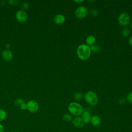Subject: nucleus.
I'll return each mask as SVG.
<instances>
[{"label": "nucleus", "mask_w": 132, "mask_h": 132, "mask_svg": "<svg viewBox=\"0 0 132 132\" xmlns=\"http://www.w3.org/2000/svg\"><path fill=\"white\" fill-rule=\"evenodd\" d=\"M76 53L79 59L86 60L90 57L91 51L89 46L86 44H81L78 46Z\"/></svg>", "instance_id": "f257e3e1"}, {"label": "nucleus", "mask_w": 132, "mask_h": 132, "mask_svg": "<svg viewBox=\"0 0 132 132\" xmlns=\"http://www.w3.org/2000/svg\"><path fill=\"white\" fill-rule=\"evenodd\" d=\"M130 16L126 12L121 13L118 18L119 24L123 27H126L130 23Z\"/></svg>", "instance_id": "20e7f679"}, {"label": "nucleus", "mask_w": 132, "mask_h": 132, "mask_svg": "<svg viewBox=\"0 0 132 132\" xmlns=\"http://www.w3.org/2000/svg\"><path fill=\"white\" fill-rule=\"evenodd\" d=\"M74 2L76 3H82L84 2L83 0H79V1H74Z\"/></svg>", "instance_id": "bb28decb"}, {"label": "nucleus", "mask_w": 132, "mask_h": 132, "mask_svg": "<svg viewBox=\"0 0 132 132\" xmlns=\"http://www.w3.org/2000/svg\"><path fill=\"white\" fill-rule=\"evenodd\" d=\"M126 100L130 104H132V92L129 93L126 97Z\"/></svg>", "instance_id": "412c9836"}, {"label": "nucleus", "mask_w": 132, "mask_h": 132, "mask_svg": "<svg viewBox=\"0 0 132 132\" xmlns=\"http://www.w3.org/2000/svg\"><path fill=\"white\" fill-rule=\"evenodd\" d=\"M128 44H129L130 46H132V36L129 38L128 40Z\"/></svg>", "instance_id": "a878e982"}, {"label": "nucleus", "mask_w": 132, "mask_h": 132, "mask_svg": "<svg viewBox=\"0 0 132 132\" xmlns=\"http://www.w3.org/2000/svg\"><path fill=\"white\" fill-rule=\"evenodd\" d=\"M22 110H27V105H26V103H24L23 104H22L20 107H19Z\"/></svg>", "instance_id": "5701e85b"}, {"label": "nucleus", "mask_w": 132, "mask_h": 132, "mask_svg": "<svg viewBox=\"0 0 132 132\" xmlns=\"http://www.w3.org/2000/svg\"><path fill=\"white\" fill-rule=\"evenodd\" d=\"M90 49L91 52H94V53H96V52H98L100 51V47L97 45H93L90 46Z\"/></svg>", "instance_id": "6ab92c4d"}, {"label": "nucleus", "mask_w": 132, "mask_h": 132, "mask_svg": "<svg viewBox=\"0 0 132 132\" xmlns=\"http://www.w3.org/2000/svg\"><path fill=\"white\" fill-rule=\"evenodd\" d=\"M28 7V4L27 3V2H25L23 4V5H22V8H23V10L24 9H27V8Z\"/></svg>", "instance_id": "b1692460"}, {"label": "nucleus", "mask_w": 132, "mask_h": 132, "mask_svg": "<svg viewBox=\"0 0 132 132\" xmlns=\"http://www.w3.org/2000/svg\"><path fill=\"white\" fill-rule=\"evenodd\" d=\"M7 117V113L6 111L3 109H0V123L6 119Z\"/></svg>", "instance_id": "2eb2a0df"}, {"label": "nucleus", "mask_w": 132, "mask_h": 132, "mask_svg": "<svg viewBox=\"0 0 132 132\" xmlns=\"http://www.w3.org/2000/svg\"><path fill=\"white\" fill-rule=\"evenodd\" d=\"M4 130V127L3 125L0 123V132H3Z\"/></svg>", "instance_id": "393cba45"}, {"label": "nucleus", "mask_w": 132, "mask_h": 132, "mask_svg": "<svg viewBox=\"0 0 132 132\" xmlns=\"http://www.w3.org/2000/svg\"><path fill=\"white\" fill-rule=\"evenodd\" d=\"M90 14L92 16H96L98 14V11L95 9H92L90 11Z\"/></svg>", "instance_id": "aec40b11"}, {"label": "nucleus", "mask_w": 132, "mask_h": 132, "mask_svg": "<svg viewBox=\"0 0 132 132\" xmlns=\"http://www.w3.org/2000/svg\"><path fill=\"white\" fill-rule=\"evenodd\" d=\"M27 18V14L24 10H19L15 13V19L20 23L25 22Z\"/></svg>", "instance_id": "0eeeda50"}, {"label": "nucleus", "mask_w": 132, "mask_h": 132, "mask_svg": "<svg viewBox=\"0 0 132 132\" xmlns=\"http://www.w3.org/2000/svg\"><path fill=\"white\" fill-rule=\"evenodd\" d=\"M10 5H17V4L19 3L18 1H14V0H10L8 1V2Z\"/></svg>", "instance_id": "4be33fe9"}, {"label": "nucleus", "mask_w": 132, "mask_h": 132, "mask_svg": "<svg viewBox=\"0 0 132 132\" xmlns=\"http://www.w3.org/2000/svg\"><path fill=\"white\" fill-rule=\"evenodd\" d=\"M83 96H83V94L82 93L77 92H76L74 94V99L75 101H80L82 98Z\"/></svg>", "instance_id": "f3484780"}, {"label": "nucleus", "mask_w": 132, "mask_h": 132, "mask_svg": "<svg viewBox=\"0 0 132 132\" xmlns=\"http://www.w3.org/2000/svg\"><path fill=\"white\" fill-rule=\"evenodd\" d=\"M130 31L129 29L126 27H124L121 30V35L123 37H127L130 34Z\"/></svg>", "instance_id": "4468645a"}, {"label": "nucleus", "mask_w": 132, "mask_h": 132, "mask_svg": "<svg viewBox=\"0 0 132 132\" xmlns=\"http://www.w3.org/2000/svg\"><path fill=\"white\" fill-rule=\"evenodd\" d=\"M72 123L74 126L77 128H81L84 126V123L80 117H76L72 119Z\"/></svg>", "instance_id": "1a4fd4ad"}, {"label": "nucleus", "mask_w": 132, "mask_h": 132, "mask_svg": "<svg viewBox=\"0 0 132 132\" xmlns=\"http://www.w3.org/2000/svg\"><path fill=\"white\" fill-rule=\"evenodd\" d=\"M24 103H25V101L22 98H17L14 101L15 105L19 107H20V106Z\"/></svg>", "instance_id": "a211bd4d"}, {"label": "nucleus", "mask_w": 132, "mask_h": 132, "mask_svg": "<svg viewBox=\"0 0 132 132\" xmlns=\"http://www.w3.org/2000/svg\"><path fill=\"white\" fill-rule=\"evenodd\" d=\"M129 24V26H130V27L132 29V22L130 23Z\"/></svg>", "instance_id": "cd10ccee"}, {"label": "nucleus", "mask_w": 132, "mask_h": 132, "mask_svg": "<svg viewBox=\"0 0 132 132\" xmlns=\"http://www.w3.org/2000/svg\"><path fill=\"white\" fill-rule=\"evenodd\" d=\"M2 56L4 60L6 61H9L13 58V54L9 49H6L3 51Z\"/></svg>", "instance_id": "6e6552de"}, {"label": "nucleus", "mask_w": 132, "mask_h": 132, "mask_svg": "<svg viewBox=\"0 0 132 132\" xmlns=\"http://www.w3.org/2000/svg\"><path fill=\"white\" fill-rule=\"evenodd\" d=\"M53 20L56 24L61 25L64 23L65 21V18L63 14H58L54 17Z\"/></svg>", "instance_id": "9b49d317"}, {"label": "nucleus", "mask_w": 132, "mask_h": 132, "mask_svg": "<svg viewBox=\"0 0 132 132\" xmlns=\"http://www.w3.org/2000/svg\"><path fill=\"white\" fill-rule=\"evenodd\" d=\"M68 109L69 112L75 117H79L84 111L82 106L80 104L75 102L70 103Z\"/></svg>", "instance_id": "f03ea898"}, {"label": "nucleus", "mask_w": 132, "mask_h": 132, "mask_svg": "<svg viewBox=\"0 0 132 132\" xmlns=\"http://www.w3.org/2000/svg\"><path fill=\"white\" fill-rule=\"evenodd\" d=\"M27 105V110L32 113H35L37 112L39 110V105L38 103L34 100H30L28 101L26 103Z\"/></svg>", "instance_id": "423d86ee"}, {"label": "nucleus", "mask_w": 132, "mask_h": 132, "mask_svg": "<svg viewBox=\"0 0 132 132\" xmlns=\"http://www.w3.org/2000/svg\"><path fill=\"white\" fill-rule=\"evenodd\" d=\"M84 97L87 103L91 106H95L98 104V96L93 91H89L87 92L85 94Z\"/></svg>", "instance_id": "7ed1b4c3"}, {"label": "nucleus", "mask_w": 132, "mask_h": 132, "mask_svg": "<svg viewBox=\"0 0 132 132\" xmlns=\"http://www.w3.org/2000/svg\"><path fill=\"white\" fill-rule=\"evenodd\" d=\"M90 123L94 127H98L101 124V119L97 115H94L91 117Z\"/></svg>", "instance_id": "f8f14e48"}, {"label": "nucleus", "mask_w": 132, "mask_h": 132, "mask_svg": "<svg viewBox=\"0 0 132 132\" xmlns=\"http://www.w3.org/2000/svg\"><path fill=\"white\" fill-rule=\"evenodd\" d=\"M62 120L65 122H69L72 121V117L71 114L65 113L62 116Z\"/></svg>", "instance_id": "dca6fc26"}, {"label": "nucleus", "mask_w": 132, "mask_h": 132, "mask_svg": "<svg viewBox=\"0 0 132 132\" xmlns=\"http://www.w3.org/2000/svg\"><path fill=\"white\" fill-rule=\"evenodd\" d=\"M13 132H19V131H13Z\"/></svg>", "instance_id": "c85d7f7f"}, {"label": "nucleus", "mask_w": 132, "mask_h": 132, "mask_svg": "<svg viewBox=\"0 0 132 132\" xmlns=\"http://www.w3.org/2000/svg\"><path fill=\"white\" fill-rule=\"evenodd\" d=\"M95 42H96V38L93 35H89L86 39V44L89 46L94 45Z\"/></svg>", "instance_id": "ddd939ff"}, {"label": "nucleus", "mask_w": 132, "mask_h": 132, "mask_svg": "<svg viewBox=\"0 0 132 132\" xmlns=\"http://www.w3.org/2000/svg\"><path fill=\"white\" fill-rule=\"evenodd\" d=\"M81 118L85 124H88L90 123L91 116L89 110H85V111H84L81 115Z\"/></svg>", "instance_id": "9d476101"}, {"label": "nucleus", "mask_w": 132, "mask_h": 132, "mask_svg": "<svg viewBox=\"0 0 132 132\" xmlns=\"http://www.w3.org/2000/svg\"><path fill=\"white\" fill-rule=\"evenodd\" d=\"M88 13L87 8L82 6H79L76 8L75 11V15L78 19H82L87 16Z\"/></svg>", "instance_id": "39448f33"}]
</instances>
